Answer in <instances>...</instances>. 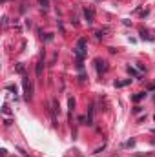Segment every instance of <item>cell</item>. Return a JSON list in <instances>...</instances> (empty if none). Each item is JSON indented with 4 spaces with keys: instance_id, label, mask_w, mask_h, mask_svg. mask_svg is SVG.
I'll use <instances>...</instances> for the list:
<instances>
[{
    "instance_id": "6da1fadb",
    "label": "cell",
    "mask_w": 155,
    "mask_h": 157,
    "mask_svg": "<svg viewBox=\"0 0 155 157\" xmlns=\"http://www.w3.org/2000/svg\"><path fill=\"white\" fill-rule=\"evenodd\" d=\"M75 53H77V58H79V68H82V58L86 55V38H81V40L77 42Z\"/></svg>"
},
{
    "instance_id": "7a4b0ae2",
    "label": "cell",
    "mask_w": 155,
    "mask_h": 157,
    "mask_svg": "<svg viewBox=\"0 0 155 157\" xmlns=\"http://www.w3.org/2000/svg\"><path fill=\"white\" fill-rule=\"evenodd\" d=\"M22 86H24V97L29 101V99L33 97V84L29 82L28 77H22Z\"/></svg>"
},
{
    "instance_id": "3957f363",
    "label": "cell",
    "mask_w": 155,
    "mask_h": 157,
    "mask_svg": "<svg viewBox=\"0 0 155 157\" xmlns=\"http://www.w3.org/2000/svg\"><path fill=\"white\" fill-rule=\"evenodd\" d=\"M60 111V106H58V101L53 99L51 101V113H53V124H57V115Z\"/></svg>"
},
{
    "instance_id": "277c9868",
    "label": "cell",
    "mask_w": 155,
    "mask_h": 157,
    "mask_svg": "<svg viewBox=\"0 0 155 157\" xmlns=\"http://www.w3.org/2000/svg\"><path fill=\"white\" fill-rule=\"evenodd\" d=\"M95 68H97V73H104V71H108V62L97 58V60H95Z\"/></svg>"
},
{
    "instance_id": "5b68a950",
    "label": "cell",
    "mask_w": 155,
    "mask_h": 157,
    "mask_svg": "<svg viewBox=\"0 0 155 157\" xmlns=\"http://www.w3.org/2000/svg\"><path fill=\"white\" fill-rule=\"evenodd\" d=\"M84 18H86L88 24H93V22H95V11L86 7V9H84Z\"/></svg>"
},
{
    "instance_id": "8992f818",
    "label": "cell",
    "mask_w": 155,
    "mask_h": 157,
    "mask_svg": "<svg viewBox=\"0 0 155 157\" xmlns=\"http://www.w3.org/2000/svg\"><path fill=\"white\" fill-rule=\"evenodd\" d=\"M42 68H44V58L37 62V75H42Z\"/></svg>"
},
{
    "instance_id": "52a82bcc",
    "label": "cell",
    "mask_w": 155,
    "mask_h": 157,
    "mask_svg": "<svg viewBox=\"0 0 155 157\" xmlns=\"http://www.w3.org/2000/svg\"><path fill=\"white\" fill-rule=\"evenodd\" d=\"M128 73H130L132 77H141V73L135 70V68H132V66H128Z\"/></svg>"
},
{
    "instance_id": "ba28073f",
    "label": "cell",
    "mask_w": 155,
    "mask_h": 157,
    "mask_svg": "<svg viewBox=\"0 0 155 157\" xmlns=\"http://www.w3.org/2000/svg\"><path fill=\"white\" fill-rule=\"evenodd\" d=\"M130 82H132V78H126V81H121V82H115V86H117V88H122V86H128Z\"/></svg>"
},
{
    "instance_id": "9c48e42d",
    "label": "cell",
    "mask_w": 155,
    "mask_h": 157,
    "mask_svg": "<svg viewBox=\"0 0 155 157\" xmlns=\"http://www.w3.org/2000/svg\"><path fill=\"white\" fill-rule=\"evenodd\" d=\"M144 97H146V91H141V93H137V95L133 97V101H135V102H139L141 99H144Z\"/></svg>"
},
{
    "instance_id": "30bf717a",
    "label": "cell",
    "mask_w": 155,
    "mask_h": 157,
    "mask_svg": "<svg viewBox=\"0 0 155 157\" xmlns=\"http://www.w3.org/2000/svg\"><path fill=\"white\" fill-rule=\"evenodd\" d=\"M38 4H40L42 9H48L49 7V0H38Z\"/></svg>"
},
{
    "instance_id": "8fae6325",
    "label": "cell",
    "mask_w": 155,
    "mask_h": 157,
    "mask_svg": "<svg viewBox=\"0 0 155 157\" xmlns=\"http://www.w3.org/2000/svg\"><path fill=\"white\" fill-rule=\"evenodd\" d=\"M2 111H4V115H11V110H9V106H7V104H4V106H2Z\"/></svg>"
},
{
    "instance_id": "7c38bea8",
    "label": "cell",
    "mask_w": 155,
    "mask_h": 157,
    "mask_svg": "<svg viewBox=\"0 0 155 157\" xmlns=\"http://www.w3.org/2000/svg\"><path fill=\"white\" fill-rule=\"evenodd\" d=\"M141 37L144 38V40H152V37H150V35H148L146 31H141Z\"/></svg>"
},
{
    "instance_id": "4fadbf2b",
    "label": "cell",
    "mask_w": 155,
    "mask_h": 157,
    "mask_svg": "<svg viewBox=\"0 0 155 157\" xmlns=\"http://www.w3.org/2000/svg\"><path fill=\"white\" fill-rule=\"evenodd\" d=\"M17 71L18 73H24V66L22 64H17Z\"/></svg>"
},
{
    "instance_id": "5bb4252c",
    "label": "cell",
    "mask_w": 155,
    "mask_h": 157,
    "mask_svg": "<svg viewBox=\"0 0 155 157\" xmlns=\"http://www.w3.org/2000/svg\"><path fill=\"white\" fill-rule=\"evenodd\" d=\"M7 90H9V91H15V93H17V86H11V84H9V86H7Z\"/></svg>"
},
{
    "instance_id": "9a60e30c",
    "label": "cell",
    "mask_w": 155,
    "mask_h": 157,
    "mask_svg": "<svg viewBox=\"0 0 155 157\" xmlns=\"http://www.w3.org/2000/svg\"><path fill=\"white\" fill-rule=\"evenodd\" d=\"M104 33H106V31H99V33H97V38H99V40H101V38L104 37Z\"/></svg>"
},
{
    "instance_id": "2e32d148",
    "label": "cell",
    "mask_w": 155,
    "mask_h": 157,
    "mask_svg": "<svg viewBox=\"0 0 155 157\" xmlns=\"http://www.w3.org/2000/svg\"><path fill=\"white\" fill-rule=\"evenodd\" d=\"M2 2H6V0H2Z\"/></svg>"
},
{
    "instance_id": "e0dca14e",
    "label": "cell",
    "mask_w": 155,
    "mask_h": 157,
    "mask_svg": "<svg viewBox=\"0 0 155 157\" xmlns=\"http://www.w3.org/2000/svg\"><path fill=\"white\" fill-rule=\"evenodd\" d=\"M153 119H155V115H153Z\"/></svg>"
}]
</instances>
